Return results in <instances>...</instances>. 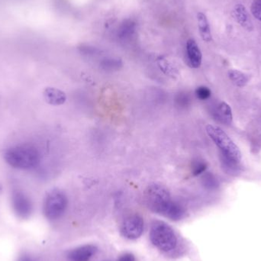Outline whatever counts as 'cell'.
<instances>
[{"instance_id":"cell-11","label":"cell","mask_w":261,"mask_h":261,"mask_svg":"<svg viewBox=\"0 0 261 261\" xmlns=\"http://www.w3.org/2000/svg\"><path fill=\"white\" fill-rule=\"evenodd\" d=\"M197 21L201 38L205 42H210L213 40V37H212L210 23H208L205 14L202 13V12H199L197 14Z\"/></svg>"},{"instance_id":"cell-21","label":"cell","mask_w":261,"mask_h":261,"mask_svg":"<svg viewBox=\"0 0 261 261\" xmlns=\"http://www.w3.org/2000/svg\"><path fill=\"white\" fill-rule=\"evenodd\" d=\"M17 261H37L31 254L22 253L18 256Z\"/></svg>"},{"instance_id":"cell-17","label":"cell","mask_w":261,"mask_h":261,"mask_svg":"<svg viewBox=\"0 0 261 261\" xmlns=\"http://www.w3.org/2000/svg\"><path fill=\"white\" fill-rule=\"evenodd\" d=\"M211 90L206 87H198L196 90V95L198 99L200 100H206L211 96Z\"/></svg>"},{"instance_id":"cell-7","label":"cell","mask_w":261,"mask_h":261,"mask_svg":"<svg viewBox=\"0 0 261 261\" xmlns=\"http://www.w3.org/2000/svg\"><path fill=\"white\" fill-rule=\"evenodd\" d=\"M12 210L21 219H28L33 213L34 205L31 198L21 190H15L11 197Z\"/></svg>"},{"instance_id":"cell-6","label":"cell","mask_w":261,"mask_h":261,"mask_svg":"<svg viewBox=\"0 0 261 261\" xmlns=\"http://www.w3.org/2000/svg\"><path fill=\"white\" fill-rule=\"evenodd\" d=\"M144 230V221L139 214L130 215L121 224L120 232L125 239L136 240L139 239Z\"/></svg>"},{"instance_id":"cell-9","label":"cell","mask_w":261,"mask_h":261,"mask_svg":"<svg viewBox=\"0 0 261 261\" xmlns=\"http://www.w3.org/2000/svg\"><path fill=\"white\" fill-rule=\"evenodd\" d=\"M187 59L193 68H199L202 64V53L197 43L193 39H189L187 42Z\"/></svg>"},{"instance_id":"cell-10","label":"cell","mask_w":261,"mask_h":261,"mask_svg":"<svg viewBox=\"0 0 261 261\" xmlns=\"http://www.w3.org/2000/svg\"><path fill=\"white\" fill-rule=\"evenodd\" d=\"M44 97L46 102L52 106L63 105L67 100L65 93L54 87H47L44 90Z\"/></svg>"},{"instance_id":"cell-13","label":"cell","mask_w":261,"mask_h":261,"mask_svg":"<svg viewBox=\"0 0 261 261\" xmlns=\"http://www.w3.org/2000/svg\"><path fill=\"white\" fill-rule=\"evenodd\" d=\"M228 76L233 83L239 87H243L248 84V78L245 73L239 70H231L228 72Z\"/></svg>"},{"instance_id":"cell-1","label":"cell","mask_w":261,"mask_h":261,"mask_svg":"<svg viewBox=\"0 0 261 261\" xmlns=\"http://www.w3.org/2000/svg\"><path fill=\"white\" fill-rule=\"evenodd\" d=\"M144 202L147 208L172 221L184 219L186 210L180 203L172 199L170 192L159 184H152L144 193Z\"/></svg>"},{"instance_id":"cell-22","label":"cell","mask_w":261,"mask_h":261,"mask_svg":"<svg viewBox=\"0 0 261 261\" xmlns=\"http://www.w3.org/2000/svg\"><path fill=\"white\" fill-rule=\"evenodd\" d=\"M107 261H109V260H107Z\"/></svg>"},{"instance_id":"cell-19","label":"cell","mask_w":261,"mask_h":261,"mask_svg":"<svg viewBox=\"0 0 261 261\" xmlns=\"http://www.w3.org/2000/svg\"><path fill=\"white\" fill-rule=\"evenodd\" d=\"M251 12L257 19L261 21V0H254L251 5Z\"/></svg>"},{"instance_id":"cell-2","label":"cell","mask_w":261,"mask_h":261,"mask_svg":"<svg viewBox=\"0 0 261 261\" xmlns=\"http://www.w3.org/2000/svg\"><path fill=\"white\" fill-rule=\"evenodd\" d=\"M150 240L156 249L166 255L173 257L179 253V236L165 222H153L150 226Z\"/></svg>"},{"instance_id":"cell-4","label":"cell","mask_w":261,"mask_h":261,"mask_svg":"<svg viewBox=\"0 0 261 261\" xmlns=\"http://www.w3.org/2000/svg\"><path fill=\"white\" fill-rule=\"evenodd\" d=\"M205 129L210 138L220 149L223 158L237 164L241 162L242 152L236 143L225 133V130L213 125H207Z\"/></svg>"},{"instance_id":"cell-18","label":"cell","mask_w":261,"mask_h":261,"mask_svg":"<svg viewBox=\"0 0 261 261\" xmlns=\"http://www.w3.org/2000/svg\"><path fill=\"white\" fill-rule=\"evenodd\" d=\"M202 181H203L204 187L208 189V190H213V189L216 188V186H217L216 179L211 174L205 175Z\"/></svg>"},{"instance_id":"cell-5","label":"cell","mask_w":261,"mask_h":261,"mask_svg":"<svg viewBox=\"0 0 261 261\" xmlns=\"http://www.w3.org/2000/svg\"><path fill=\"white\" fill-rule=\"evenodd\" d=\"M68 206L67 195L62 190L55 189L46 196L43 205L44 216L49 220L55 221L64 216Z\"/></svg>"},{"instance_id":"cell-12","label":"cell","mask_w":261,"mask_h":261,"mask_svg":"<svg viewBox=\"0 0 261 261\" xmlns=\"http://www.w3.org/2000/svg\"><path fill=\"white\" fill-rule=\"evenodd\" d=\"M216 119L225 124H231L233 120L232 111L231 107L226 102H222L219 104L217 110L215 112Z\"/></svg>"},{"instance_id":"cell-8","label":"cell","mask_w":261,"mask_h":261,"mask_svg":"<svg viewBox=\"0 0 261 261\" xmlns=\"http://www.w3.org/2000/svg\"><path fill=\"white\" fill-rule=\"evenodd\" d=\"M98 251L94 245H84L73 248L67 255L68 261H90Z\"/></svg>"},{"instance_id":"cell-20","label":"cell","mask_w":261,"mask_h":261,"mask_svg":"<svg viewBox=\"0 0 261 261\" xmlns=\"http://www.w3.org/2000/svg\"><path fill=\"white\" fill-rule=\"evenodd\" d=\"M117 261H137L136 257L132 253L126 252L119 256Z\"/></svg>"},{"instance_id":"cell-3","label":"cell","mask_w":261,"mask_h":261,"mask_svg":"<svg viewBox=\"0 0 261 261\" xmlns=\"http://www.w3.org/2000/svg\"><path fill=\"white\" fill-rule=\"evenodd\" d=\"M6 162L14 168L29 170L36 168L41 162V154L36 147L29 144L17 145L4 153Z\"/></svg>"},{"instance_id":"cell-14","label":"cell","mask_w":261,"mask_h":261,"mask_svg":"<svg viewBox=\"0 0 261 261\" xmlns=\"http://www.w3.org/2000/svg\"><path fill=\"white\" fill-rule=\"evenodd\" d=\"M176 105L180 109H186L191 103V98L188 93L185 92H180L178 93L175 98Z\"/></svg>"},{"instance_id":"cell-15","label":"cell","mask_w":261,"mask_h":261,"mask_svg":"<svg viewBox=\"0 0 261 261\" xmlns=\"http://www.w3.org/2000/svg\"><path fill=\"white\" fill-rule=\"evenodd\" d=\"M101 66L106 70H117L122 67V62L115 58H107L102 61Z\"/></svg>"},{"instance_id":"cell-16","label":"cell","mask_w":261,"mask_h":261,"mask_svg":"<svg viewBox=\"0 0 261 261\" xmlns=\"http://www.w3.org/2000/svg\"><path fill=\"white\" fill-rule=\"evenodd\" d=\"M206 163L204 162L203 161H200V160H196V161H193V164H192V174L195 176H199V175L203 173L206 170Z\"/></svg>"}]
</instances>
